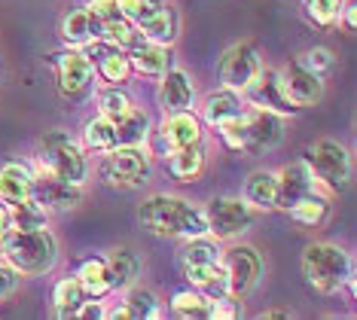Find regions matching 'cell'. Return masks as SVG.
Here are the masks:
<instances>
[{"instance_id": "cell-5", "label": "cell", "mask_w": 357, "mask_h": 320, "mask_svg": "<svg viewBox=\"0 0 357 320\" xmlns=\"http://www.w3.org/2000/svg\"><path fill=\"white\" fill-rule=\"evenodd\" d=\"M37 162L43 168H50L52 174L70 180V183L86 186V177H89L86 150L64 128L46 131L43 141H40V150H37Z\"/></svg>"}, {"instance_id": "cell-4", "label": "cell", "mask_w": 357, "mask_h": 320, "mask_svg": "<svg viewBox=\"0 0 357 320\" xmlns=\"http://www.w3.org/2000/svg\"><path fill=\"white\" fill-rule=\"evenodd\" d=\"M303 162L312 168V174L318 177V183L327 190L330 195L348 190L354 174V159L351 150L339 141H330V137H321V141L308 144L303 153Z\"/></svg>"}, {"instance_id": "cell-44", "label": "cell", "mask_w": 357, "mask_h": 320, "mask_svg": "<svg viewBox=\"0 0 357 320\" xmlns=\"http://www.w3.org/2000/svg\"><path fill=\"white\" fill-rule=\"evenodd\" d=\"M6 232H10V213H6V208H0V241L6 238Z\"/></svg>"}, {"instance_id": "cell-3", "label": "cell", "mask_w": 357, "mask_h": 320, "mask_svg": "<svg viewBox=\"0 0 357 320\" xmlns=\"http://www.w3.org/2000/svg\"><path fill=\"white\" fill-rule=\"evenodd\" d=\"M303 277L321 296H339L345 287L354 284V259L345 247L333 241H314L303 250Z\"/></svg>"}, {"instance_id": "cell-27", "label": "cell", "mask_w": 357, "mask_h": 320, "mask_svg": "<svg viewBox=\"0 0 357 320\" xmlns=\"http://www.w3.org/2000/svg\"><path fill=\"white\" fill-rule=\"evenodd\" d=\"M168 171H172V177L181 180V183L199 180L202 171H205V150H202V144L181 146V150L168 153Z\"/></svg>"}, {"instance_id": "cell-11", "label": "cell", "mask_w": 357, "mask_h": 320, "mask_svg": "<svg viewBox=\"0 0 357 320\" xmlns=\"http://www.w3.org/2000/svg\"><path fill=\"white\" fill-rule=\"evenodd\" d=\"M34 171V199L43 204L50 213H64V211H74L79 201H83V195H86V186H77V183H70V180H64L59 174H52L50 168H43L37 162V168H31Z\"/></svg>"}, {"instance_id": "cell-36", "label": "cell", "mask_w": 357, "mask_h": 320, "mask_svg": "<svg viewBox=\"0 0 357 320\" xmlns=\"http://www.w3.org/2000/svg\"><path fill=\"white\" fill-rule=\"evenodd\" d=\"M132 107H135V101H132V95H128L123 86H104V89H98V116L116 122V119H123Z\"/></svg>"}, {"instance_id": "cell-1", "label": "cell", "mask_w": 357, "mask_h": 320, "mask_svg": "<svg viewBox=\"0 0 357 320\" xmlns=\"http://www.w3.org/2000/svg\"><path fill=\"white\" fill-rule=\"evenodd\" d=\"M137 220L144 223L150 235L156 238H172V241H186V238L208 235L205 211L199 204L181 199V195H150L147 201L137 208Z\"/></svg>"}, {"instance_id": "cell-40", "label": "cell", "mask_w": 357, "mask_h": 320, "mask_svg": "<svg viewBox=\"0 0 357 320\" xmlns=\"http://www.w3.org/2000/svg\"><path fill=\"white\" fill-rule=\"evenodd\" d=\"M86 10L95 15L98 22H107V19H116L119 10H116V0H89Z\"/></svg>"}, {"instance_id": "cell-32", "label": "cell", "mask_w": 357, "mask_h": 320, "mask_svg": "<svg viewBox=\"0 0 357 320\" xmlns=\"http://www.w3.org/2000/svg\"><path fill=\"white\" fill-rule=\"evenodd\" d=\"M220 241L211 235H199V238H186L181 247V266H199V262H220Z\"/></svg>"}, {"instance_id": "cell-45", "label": "cell", "mask_w": 357, "mask_h": 320, "mask_svg": "<svg viewBox=\"0 0 357 320\" xmlns=\"http://www.w3.org/2000/svg\"><path fill=\"white\" fill-rule=\"evenodd\" d=\"M259 317H263V320H272V317H290V311H287V308H269V311H263Z\"/></svg>"}, {"instance_id": "cell-37", "label": "cell", "mask_w": 357, "mask_h": 320, "mask_svg": "<svg viewBox=\"0 0 357 320\" xmlns=\"http://www.w3.org/2000/svg\"><path fill=\"white\" fill-rule=\"evenodd\" d=\"M168 308L174 311L177 317H208L211 314V302L202 296L199 290H181V293H174L172 302H168Z\"/></svg>"}, {"instance_id": "cell-28", "label": "cell", "mask_w": 357, "mask_h": 320, "mask_svg": "<svg viewBox=\"0 0 357 320\" xmlns=\"http://www.w3.org/2000/svg\"><path fill=\"white\" fill-rule=\"evenodd\" d=\"M116 128V146H147L150 141V116L141 107H132L123 119L113 122Z\"/></svg>"}, {"instance_id": "cell-24", "label": "cell", "mask_w": 357, "mask_h": 320, "mask_svg": "<svg viewBox=\"0 0 357 320\" xmlns=\"http://www.w3.org/2000/svg\"><path fill=\"white\" fill-rule=\"evenodd\" d=\"M275 192H278V180L275 171H250L245 186H241V199H245L254 211H275Z\"/></svg>"}, {"instance_id": "cell-41", "label": "cell", "mask_w": 357, "mask_h": 320, "mask_svg": "<svg viewBox=\"0 0 357 320\" xmlns=\"http://www.w3.org/2000/svg\"><path fill=\"white\" fill-rule=\"evenodd\" d=\"M15 287H19V272H13V268L0 259V302H3L6 296H13Z\"/></svg>"}, {"instance_id": "cell-7", "label": "cell", "mask_w": 357, "mask_h": 320, "mask_svg": "<svg viewBox=\"0 0 357 320\" xmlns=\"http://www.w3.org/2000/svg\"><path fill=\"white\" fill-rule=\"evenodd\" d=\"M205 223H208V235L217 241H235L254 226L257 211L250 208L245 199H232V195H217L211 199L205 208Z\"/></svg>"}, {"instance_id": "cell-31", "label": "cell", "mask_w": 357, "mask_h": 320, "mask_svg": "<svg viewBox=\"0 0 357 320\" xmlns=\"http://www.w3.org/2000/svg\"><path fill=\"white\" fill-rule=\"evenodd\" d=\"M6 213H10V229H43V226H50V211H46L34 195L15 201V204H6Z\"/></svg>"}, {"instance_id": "cell-17", "label": "cell", "mask_w": 357, "mask_h": 320, "mask_svg": "<svg viewBox=\"0 0 357 320\" xmlns=\"http://www.w3.org/2000/svg\"><path fill=\"white\" fill-rule=\"evenodd\" d=\"M156 101L162 110H192V104H196V86H192L190 73L181 68H168L159 77Z\"/></svg>"}, {"instance_id": "cell-2", "label": "cell", "mask_w": 357, "mask_h": 320, "mask_svg": "<svg viewBox=\"0 0 357 320\" xmlns=\"http://www.w3.org/2000/svg\"><path fill=\"white\" fill-rule=\"evenodd\" d=\"M59 238L50 226L43 229H10L0 241V259L19 272V277H40L59 262Z\"/></svg>"}, {"instance_id": "cell-9", "label": "cell", "mask_w": 357, "mask_h": 320, "mask_svg": "<svg viewBox=\"0 0 357 320\" xmlns=\"http://www.w3.org/2000/svg\"><path fill=\"white\" fill-rule=\"evenodd\" d=\"M263 70V59H259L257 46L248 43V40H238L232 43L226 52L220 55V64H217V77H220L223 89H232V92H245V89L257 79V73Z\"/></svg>"}, {"instance_id": "cell-23", "label": "cell", "mask_w": 357, "mask_h": 320, "mask_svg": "<svg viewBox=\"0 0 357 320\" xmlns=\"http://www.w3.org/2000/svg\"><path fill=\"white\" fill-rule=\"evenodd\" d=\"M245 98L238 92H232V89H220V92H211L205 98V104H202V122L211 128L223 125V122H229L232 116H238V113H245Z\"/></svg>"}, {"instance_id": "cell-26", "label": "cell", "mask_w": 357, "mask_h": 320, "mask_svg": "<svg viewBox=\"0 0 357 320\" xmlns=\"http://www.w3.org/2000/svg\"><path fill=\"white\" fill-rule=\"evenodd\" d=\"M104 262H107L113 290H126V287H132L137 281V275H141V257L128 247L110 250L107 257H104Z\"/></svg>"}, {"instance_id": "cell-29", "label": "cell", "mask_w": 357, "mask_h": 320, "mask_svg": "<svg viewBox=\"0 0 357 320\" xmlns=\"http://www.w3.org/2000/svg\"><path fill=\"white\" fill-rule=\"evenodd\" d=\"M77 281L83 284L86 296H92V299H101V296H107V293L113 290V287H110V272H107V262H104V257H89V259L79 262Z\"/></svg>"}, {"instance_id": "cell-13", "label": "cell", "mask_w": 357, "mask_h": 320, "mask_svg": "<svg viewBox=\"0 0 357 320\" xmlns=\"http://www.w3.org/2000/svg\"><path fill=\"white\" fill-rule=\"evenodd\" d=\"M275 70H278V83L284 89V95H287V101L299 107V110L314 107L324 98V79L314 77L312 70H305L296 59L281 64V68H275Z\"/></svg>"}, {"instance_id": "cell-25", "label": "cell", "mask_w": 357, "mask_h": 320, "mask_svg": "<svg viewBox=\"0 0 357 320\" xmlns=\"http://www.w3.org/2000/svg\"><path fill=\"white\" fill-rule=\"evenodd\" d=\"M330 199H333V195L321 186V190L303 195V199H299L287 213H290V220H296L299 226L318 229V226L327 223V217H330Z\"/></svg>"}, {"instance_id": "cell-33", "label": "cell", "mask_w": 357, "mask_h": 320, "mask_svg": "<svg viewBox=\"0 0 357 320\" xmlns=\"http://www.w3.org/2000/svg\"><path fill=\"white\" fill-rule=\"evenodd\" d=\"M98 40H104L107 46H116V49H132V46H137L141 43V31L135 28L128 19H123V15H116V19H107V22H101V37Z\"/></svg>"}, {"instance_id": "cell-16", "label": "cell", "mask_w": 357, "mask_h": 320, "mask_svg": "<svg viewBox=\"0 0 357 320\" xmlns=\"http://www.w3.org/2000/svg\"><path fill=\"white\" fill-rule=\"evenodd\" d=\"M281 141H284V116L269 113V110H257V107H248V144H245V153L248 155L272 153Z\"/></svg>"}, {"instance_id": "cell-15", "label": "cell", "mask_w": 357, "mask_h": 320, "mask_svg": "<svg viewBox=\"0 0 357 320\" xmlns=\"http://www.w3.org/2000/svg\"><path fill=\"white\" fill-rule=\"evenodd\" d=\"M156 135H159V144L172 153V150H181V146L202 144V137H205V122L192 110H165Z\"/></svg>"}, {"instance_id": "cell-43", "label": "cell", "mask_w": 357, "mask_h": 320, "mask_svg": "<svg viewBox=\"0 0 357 320\" xmlns=\"http://www.w3.org/2000/svg\"><path fill=\"white\" fill-rule=\"evenodd\" d=\"M77 317H95V320H98V317H104V305H101V302H95L92 296H86V302L77 311Z\"/></svg>"}, {"instance_id": "cell-30", "label": "cell", "mask_w": 357, "mask_h": 320, "mask_svg": "<svg viewBox=\"0 0 357 320\" xmlns=\"http://www.w3.org/2000/svg\"><path fill=\"white\" fill-rule=\"evenodd\" d=\"M83 302H86V290H83V284L77 281V275H68V277H61V281H55L52 305H55V314L59 317H77Z\"/></svg>"}, {"instance_id": "cell-12", "label": "cell", "mask_w": 357, "mask_h": 320, "mask_svg": "<svg viewBox=\"0 0 357 320\" xmlns=\"http://www.w3.org/2000/svg\"><path fill=\"white\" fill-rule=\"evenodd\" d=\"M248 107H257V110H269V113H278V116H296L299 107H294L287 101V95H284V89L278 83V70L275 68H266L257 73V79L250 83L245 92H241Z\"/></svg>"}, {"instance_id": "cell-19", "label": "cell", "mask_w": 357, "mask_h": 320, "mask_svg": "<svg viewBox=\"0 0 357 320\" xmlns=\"http://www.w3.org/2000/svg\"><path fill=\"white\" fill-rule=\"evenodd\" d=\"M141 37L147 43H159V46H174L177 37L183 31V19H181V10L174 3H159L156 13L150 15L147 22L141 24Z\"/></svg>"}, {"instance_id": "cell-8", "label": "cell", "mask_w": 357, "mask_h": 320, "mask_svg": "<svg viewBox=\"0 0 357 320\" xmlns=\"http://www.w3.org/2000/svg\"><path fill=\"white\" fill-rule=\"evenodd\" d=\"M220 268L226 275V287H229V296L235 299H248L257 290L259 277H263V257L257 247L250 244H232L220 253Z\"/></svg>"}, {"instance_id": "cell-18", "label": "cell", "mask_w": 357, "mask_h": 320, "mask_svg": "<svg viewBox=\"0 0 357 320\" xmlns=\"http://www.w3.org/2000/svg\"><path fill=\"white\" fill-rule=\"evenodd\" d=\"M162 302L156 299V293L147 290V287H126V296L113 311H104V317L113 320H156L162 317Z\"/></svg>"}, {"instance_id": "cell-21", "label": "cell", "mask_w": 357, "mask_h": 320, "mask_svg": "<svg viewBox=\"0 0 357 320\" xmlns=\"http://www.w3.org/2000/svg\"><path fill=\"white\" fill-rule=\"evenodd\" d=\"M128 61H132L135 73L150 77V79H159L162 73L172 68V46H159V43H147V40H141L137 46L128 49Z\"/></svg>"}, {"instance_id": "cell-6", "label": "cell", "mask_w": 357, "mask_h": 320, "mask_svg": "<svg viewBox=\"0 0 357 320\" xmlns=\"http://www.w3.org/2000/svg\"><path fill=\"white\" fill-rule=\"evenodd\" d=\"M101 155V180L113 190H137L150 180L153 162L147 146H113Z\"/></svg>"}, {"instance_id": "cell-14", "label": "cell", "mask_w": 357, "mask_h": 320, "mask_svg": "<svg viewBox=\"0 0 357 320\" xmlns=\"http://www.w3.org/2000/svg\"><path fill=\"white\" fill-rule=\"evenodd\" d=\"M275 180H278V192H275V211H284V213L294 208V204L303 199V195L321 190L318 177L312 174V168H308L303 159L287 162L281 171H275Z\"/></svg>"}, {"instance_id": "cell-10", "label": "cell", "mask_w": 357, "mask_h": 320, "mask_svg": "<svg viewBox=\"0 0 357 320\" xmlns=\"http://www.w3.org/2000/svg\"><path fill=\"white\" fill-rule=\"evenodd\" d=\"M52 70L59 79V92L70 101L83 98L95 83V64L83 49H64V52L52 55Z\"/></svg>"}, {"instance_id": "cell-20", "label": "cell", "mask_w": 357, "mask_h": 320, "mask_svg": "<svg viewBox=\"0 0 357 320\" xmlns=\"http://www.w3.org/2000/svg\"><path fill=\"white\" fill-rule=\"evenodd\" d=\"M34 192V171L25 162H3L0 165V201L15 204L22 199H31Z\"/></svg>"}, {"instance_id": "cell-39", "label": "cell", "mask_w": 357, "mask_h": 320, "mask_svg": "<svg viewBox=\"0 0 357 320\" xmlns=\"http://www.w3.org/2000/svg\"><path fill=\"white\" fill-rule=\"evenodd\" d=\"M156 0H116V10L123 19H128L135 24V28H141L144 22L150 19L153 13H156Z\"/></svg>"}, {"instance_id": "cell-38", "label": "cell", "mask_w": 357, "mask_h": 320, "mask_svg": "<svg viewBox=\"0 0 357 320\" xmlns=\"http://www.w3.org/2000/svg\"><path fill=\"white\" fill-rule=\"evenodd\" d=\"M296 61L303 64L305 70H312L314 77H321V79H327L330 73L336 70V55H333L327 46H312V49H305V52L299 55Z\"/></svg>"}, {"instance_id": "cell-22", "label": "cell", "mask_w": 357, "mask_h": 320, "mask_svg": "<svg viewBox=\"0 0 357 320\" xmlns=\"http://www.w3.org/2000/svg\"><path fill=\"white\" fill-rule=\"evenodd\" d=\"M61 40L68 43L70 49H83L89 46L92 40L101 37V22L95 19L89 10H70L68 15L61 19V28H59Z\"/></svg>"}, {"instance_id": "cell-35", "label": "cell", "mask_w": 357, "mask_h": 320, "mask_svg": "<svg viewBox=\"0 0 357 320\" xmlns=\"http://www.w3.org/2000/svg\"><path fill=\"white\" fill-rule=\"evenodd\" d=\"M83 144L86 150L92 153H107L116 146V128H113V119H104V116H95L83 125Z\"/></svg>"}, {"instance_id": "cell-34", "label": "cell", "mask_w": 357, "mask_h": 320, "mask_svg": "<svg viewBox=\"0 0 357 320\" xmlns=\"http://www.w3.org/2000/svg\"><path fill=\"white\" fill-rule=\"evenodd\" d=\"M345 0H303V15L308 24L318 31H330L339 24V13H342Z\"/></svg>"}, {"instance_id": "cell-42", "label": "cell", "mask_w": 357, "mask_h": 320, "mask_svg": "<svg viewBox=\"0 0 357 320\" xmlns=\"http://www.w3.org/2000/svg\"><path fill=\"white\" fill-rule=\"evenodd\" d=\"M354 19H357V6H354V0H348V3H342V13H339V24H342L348 34H354Z\"/></svg>"}]
</instances>
